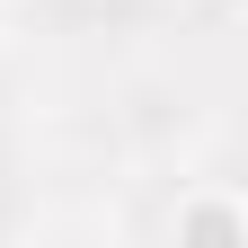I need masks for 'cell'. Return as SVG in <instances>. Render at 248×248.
<instances>
[{"label": "cell", "mask_w": 248, "mask_h": 248, "mask_svg": "<svg viewBox=\"0 0 248 248\" xmlns=\"http://www.w3.org/2000/svg\"><path fill=\"white\" fill-rule=\"evenodd\" d=\"M151 9H169V0H45V18L80 27V36H98V27H133V18H151Z\"/></svg>", "instance_id": "obj_1"}, {"label": "cell", "mask_w": 248, "mask_h": 248, "mask_svg": "<svg viewBox=\"0 0 248 248\" xmlns=\"http://www.w3.org/2000/svg\"><path fill=\"white\" fill-rule=\"evenodd\" d=\"M0 222H9V151H0Z\"/></svg>", "instance_id": "obj_2"}]
</instances>
